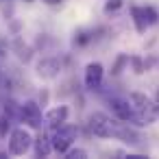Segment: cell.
Here are the masks:
<instances>
[{"label": "cell", "mask_w": 159, "mask_h": 159, "mask_svg": "<svg viewBox=\"0 0 159 159\" xmlns=\"http://www.w3.org/2000/svg\"><path fill=\"white\" fill-rule=\"evenodd\" d=\"M89 129L96 137H118L126 144H139V135L124 122H120L118 118H111L102 111H96L89 116Z\"/></svg>", "instance_id": "cell-1"}, {"label": "cell", "mask_w": 159, "mask_h": 159, "mask_svg": "<svg viewBox=\"0 0 159 159\" xmlns=\"http://www.w3.org/2000/svg\"><path fill=\"white\" fill-rule=\"evenodd\" d=\"M131 105H133V111L137 116V124L139 126H146V124H152L157 118H159V107L155 100H150L146 94H131L129 96Z\"/></svg>", "instance_id": "cell-2"}, {"label": "cell", "mask_w": 159, "mask_h": 159, "mask_svg": "<svg viewBox=\"0 0 159 159\" xmlns=\"http://www.w3.org/2000/svg\"><path fill=\"white\" fill-rule=\"evenodd\" d=\"M55 133H52V137H50V142H52V150H57V152H66L72 144H74V139H76V135H79V129L76 126H70V124H61V126H57V129H52Z\"/></svg>", "instance_id": "cell-3"}, {"label": "cell", "mask_w": 159, "mask_h": 159, "mask_svg": "<svg viewBox=\"0 0 159 159\" xmlns=\"http://www.w3.org/2000/svg\"><path fill=\"white\" fill-rule=\"evenodd\" d=\"M109 109H111L113 118H118L120 122H126V124L139 126V124H137V116H135V111H133L131 100H126V98H118V96H111V98H109Z\"/></svg>", "instance_id": "cell-4"}, {"label": "cell", "mask_w": 159, "mask_h": 159, "mask_svg": "<svg viewBox=\"0 0 159 159\" xmlns=\"http://www.w3.org/2000/svg\"><path fill=\"white\" fill-rule=\"evenodd\" d=\"M131 18L135 22V29L139 33H144L146 29H150L152 24L159 22V13L152 7H133L131 9Z\"/></svg>", "instance_id": "cell-5"}, {"label": "cell", "mask_w": 159, "mask_h": 159, "mask_svg": "<svg viewBox=\"0 0 159 159\" xmlns=\"http://www.w3.org/2000/svg\"><path fill=\"white\" fill-rule=\"evenodd\" d=\"M33 146V137L26 129H13L9 135V152L11 155H26Z\"/></svg>", "instance_id": "cell-6"}, {"label": "cell", "mask_w": 159, "mask_h": 159, "mask_svg": "<svg viewBox=\"0 0 159 159\" xmlns=\"http://www.w3.org/2000/svg\"><path fill=\"white\" fill-rule=\"evenodd\" d=\"M22 122H26L31 129H42V109L37 102L29 100L24 105H20V116H18Z\"/></svg>", "instance_id": "cell-7"}, {"label": "cell", "mask_w": 159, "mask_h": 159, "mask_svg": "<svg viewBox=\"0 0 159 159\" xmlns=\"http://www.w3.org/2000/svg\"><path fill=\"white\" fill-rule=\"evenodd\" d=\"M102 76H105L102 66H100V63H89V66L85 68V87H87L89 92L100 89V85H102Z\"/></svg>", "instance_id": "cell-8"}, {"label": "cell", "mask_w": 159, "mask_h": 159, "mask_svg": "<svg viewBox=\"0 0 159 159\" xmlns=\"http://www.w3.org/2000/svg\"><path fill=\"white\" fill-rule=\"evenodd\" d=\"M68 107L66 105H59V107H55V109H50L46 116H44V120H46V124L50 126V129H57V126H61L66 120H68Z\"/></svg>", "instance_id": "cell-9"}, {"label": "cell", "mask_w": 159, "mask_h": 159, "mask_svg": "<svg viewBox=\"0 0 159 159\" xmlns=\"http://www.w3.org/2000/svg\"><path fill=\"white\" fill-rule=\"evenodd\" d=\"M37 72L46 79H52L61 72V61L59 59H42L39 66H37Z\"/></svg>", "instance_id": "cell-10"}, {"label": "cell", "mask_w": 159, "mask_h": 159, "mask_svg": "<svg viewBox=\"0 0 159 159\" xmlns=\"http://www.w3.org/2000/svg\"><path fill=\"white\" fill-rule=\"evenodd\" d=\"M33 142H35V155L37 157H48L52 152V142H50V137L46 133H39Z\"/></svg>", "instance_id": "cell-11"}, {"label": "cell", "mask_w": 159, "mask_h": 159, "mask_svg": "<svg viewBox=\"0 0 159 159\" xmlns=\"http://www.w3.org/2000/svg\"><path fill=\"white\" fill-rule=\"evenodd\" d=\"M63 155H66L68 159H83V157H87V152H85L83 148H72V146H70Z\"/></svg>", "instance_id": "cell-12"}, {"label": "cell", "mask_w": 159, "mask_h": 159, "mask_svg": "<svg viewBox=\"0 0 159 159\" xmlns=\"http://www.w3.org/2000/svg\"><path fill=\"white\" fill-rule=\"evenodd\" d=\"M122 7V0H107L105 2V13H113Z\"/></svg>", "instance_id": "cell-13"}, {"label": "cell", "mask_w": 159, "mask_h": 159, "mask_svg": "<svg viewBox=\"0 0 159 159\" xmlns=\"http://www.w3.org/2000/svg\"><path fill=\"white\" fill-rule=\"evenodd\" d=\"M9 131V118L7 116H0V137H5Z\"/></svg>", "instance_id": "cell-14"}, {"label": "cell", "mask_w": 159, "mask_h": 159, "mask_svg": "<svg viewBox=\"0 0 159 159\" xmlns=\"http://www.w3.org/2000/svg\"><path fill=\"white\" fill-rule=\"evenodd\" d=\"M44 2H46V5H52V7H55V5H61L63 0H44Z\"/></svg>", "instance_id": "cell-15"}, {"label": "cell", "mask_w": 159, "mask_h": 159, "mask_svg": "<svg viewBox=\"0 0 159 159\" xmlns=\"http://www.w3.org/2000/svg\"><path fill=\"white\" fill-rule=\"evenodd\" d=\"M155 102H157V107H159V92H157V96H155Z\"/></svg>", "instance_id": "cell-16"}]
</instances>
